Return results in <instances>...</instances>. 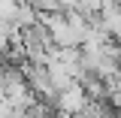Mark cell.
<instances>
[{"label":"cell","instance_id":"6da1fadb","mask_svg":"<svg viewBox=\"0 0 121 118\" xmlns=\"http://www.w3.org/2000/svg\"><path fill=\"white\" fill-rule=\"evenodd\" d=\"M91 103H94V100L88 97V91H85L82 82H76V85H70V88L58 91V100H55L58 112H67V115H85Z\"/></svg>","mask_w":121,"mask_h":118},{"label":"cell","instance_id":"7a4b0ae2","mask_svg":"<svg viewBox=\"0 0 121 118\" xmlns=\"http://www.w3.org/2000/svg\"><path fill=\"white\" fill-rule=\"evenodd\" d=\"M97 21L103 24L115 39H121V3H115V6H106V9H100V15H97Z\"/></svg>","mask_w":121,"mask_h":118},{"label":"cell","instance_id":"3957f363","mask_svg":"<svg viewBox=\"0 0 121 118\" xmlns=\"http://www.w3.org/2000/svg\"><path fill=\"white\" fill-rule=\"evenodd\" d=\"M24 0H0V21H15Z\"/></svg>","mask_w":121,"mask_h":118},{"label":"cell","instance_id":"277c9868","mask_svg":"<svg viewBox=\"0 0 121 118\" xmlns=\"http://www.w3.org/2000/svg\"><path fill=\"white\" fill-rule=\"evenodd\" d=\"M6 73H9V67H6V64H3V61H0V85H3V82H6Z\"/></svg>","mask_w":121,"mask_h":118},{"label":"cell","instance_id":"5b68a950","mask_svg":"<svg viewBox=\"0 0 121 118\" xmlns=\"http://www.w3.org/2000/svg\"><path fill=\"white\" fill-rule=\"evenodd\" d=\"M118 45H121V39H118Z\"/></svg>","mask_w":121,"mask_h":118}]
</instances>
